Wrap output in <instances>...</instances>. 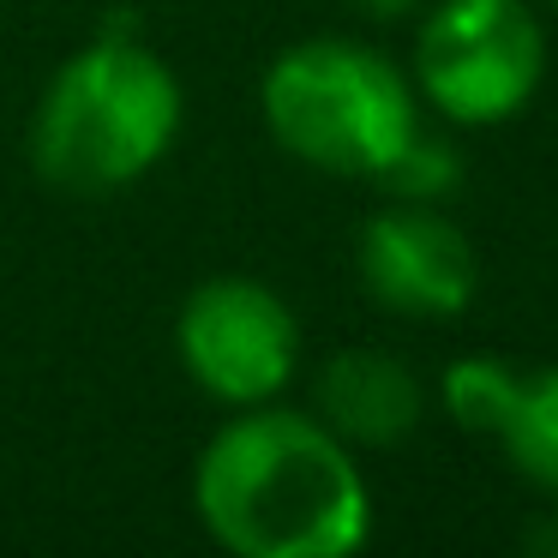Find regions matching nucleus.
I'll use <instances>...</instances> for the list:
<instances>
[{
  "label": "nucleus",
  "mask_w": 558,
  "mask_h": 558,
  "mask_svg": "<svg viewBox=\"0 0 558 558\" xmlns=\"http://www.w3.org/2000/svg\"><path fill=\"white\" fill-rule=\"evenodd\" d=\"M265 121L282 150L330 174H378L414 138V90L385 54L318 37L265 73Z\"/></svg>",
  "instance_id": "3"
},
{
  "label": "nucleus",
  "mask_w": 558,
  "mask_h": 558,
  "mask_svg": "<svg viewBox=\"0 0 558 558\" xmlns=\"http://www.w3.org/2000/svg\"><path fill=\"white\" fill-rule=\"evenodd\" d=\"M373 181H385L402 205H433V198L457 193L462 162H457V150H450V145H438V138H426L421 126H414V138L373 174Z\"/></svg>",
  "instance_id": "9"
},
{
  "label": "nucleus",
  "mask_w": 558,
  "mask_h": 558,
  "mask_svg": "<svg viewBox=\"0 0 558 558\" xmlns=\"http://www.w3.org/2000/svg\"><path fill=\"white\" fill-rule=\"evenodd\" d=\"M486 438H498L510 469L534 481L541 493H558V366H510L505 397H498Z\"/></svg>",
  "instance_id": "8"
},
{
  "label": "nucleus",
  "mask_w": 558,
  "mask_h": 558,
  "mask_svg": "<svg viewBox=\"0 0 558 558\" xmlns=\"http://www.w3.org/2000/svg\"><path fill=\"white\" fill-rule=\"evenodd\" d=\"M193 498L205 529L246 558H342L373 529L342 438L289 409L222 426L198 457Z\"/></svg>",
  "instance_id": "1"
},
{
  "label": "nucleus",
  "mask_w": 558,
  "mask_h": 558,
  "mask_svg": "<svg viewBox=\"0 0 558 558\" xmlns=\"http://www.w3.org/2000/svg\"><path fill=\"white\" fill-rule=\"evenodd\" d=\"M181 361L210 397L265 402L289 385L301 361V330L265 282L217 277L181 306Z\"/></svg>",
  "instance_id": "5"
},
{
  "label": "nucleus",
  "mask_w": 558,
  "mask_h": 558,
  "mask_svg": "<svg viewBox=\"0 0 558 558\" xmlns=\"http://www.w3.org/2000/svg\"><path fill=\"white\" fill-rule=\"evenodd\" d=\"M522 546H529V553H553V558H558V522H541V529H529V534H522Z\"/></svg>",
  "instance_id": "11"
},
{
  "label": "nucleus",
  "mask_w": 558,
  "mask_h": 558,
  "mask_svg": "<svg viewBox=\"0 0 558 558\" xmlns=\"http://www.w3.org/2000/svg\"><path fill=\"white\" fill-rule=\"evenodd\" d=\"M361 282L378 306L409 318H457L474 301V246L426 205H397L361 229Z\"/></svg>",
  "instance_id": "6"
},
{
  "label": "nucleus",
  "mask_w": 558,
  "mask_h": 558,
  "mask_svg": "<svg viewBox=\"0 0 558 558\" xmlns=\"http://www.w3.org/2000/svg\"><path fill=\"white\" fill-rule=\"evenodd\" d=\"M318 414L337 438L354 445H397L421 421V385L385 349H342L318 373Z\"/></svg>",
  "instance_id": "7"
},
{
  "label": "nucleus",
  "mask_w": 558,
  "mask_h": 558,
  "mask_svg": "<svg viewBox=\"0 0 558 558\" xmlns=\"http://www.w3.org/2000/svg\"><path fill=\"white\" fill-rule=\"evenodd\" d=\"M361 13H373V19H402V13H414L421 0H354Z\"/></svg>",
  "instance_id": "10"
},
{
  "label": "nucleus",
  "mask_w": 558,
  "mask_h": 558,
  "mask_svg": "<svg viewBox=\"0 0 558 558\" xmlns=\"http://www.w3.org/2000/svg\"><path fill=\"white\" fill-rule=\"evenodd\" d=\"M181 126V85L138 37H97L54 73L31 126V162L66 193H114L138 181Z\"/></svg>",
  "instance_id": "2"
},
{
  "label": "nucleus",
  "mask_w": 558,
  "mask_h": 558,
  "mask_svg": "<svg viewBox=\"0 0 558 558\" xmlns=\"http://www.w3.org/2000/svg\"><path fill=\"white\" fill-rule=\"evenodd\" d=\"M546 73V37L522 0H438L414 43L426 102L457 126H498L529 109Z\"/></svg>",
  "instance_id": "4"
},
{
  "label": "nucleus",
  "mask_w": 558,
  "mask_h": 558,
  "mask_svg": "<svg viewBox=\"0 0 558 558\" xmlns=\"http://www.w3.org/2000/svg\"><path fill=\"white\" fill-rule=\"evenodd\" d=\"M553 7H558V0H553Z\"/></svg>",
  "instance_id": "12"
}]
</instances>
